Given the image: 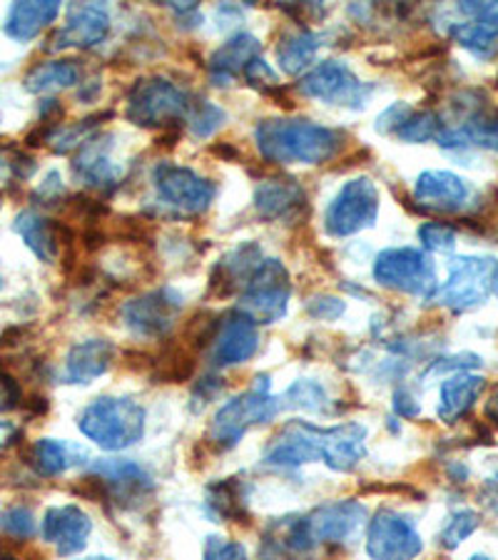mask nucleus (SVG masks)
Returning <instances> with one entry per match:
<instances>
[{
  "label": "nucleus",
  "instance_id": "6e6552de",
  "mask_svg": "<svg viewBox=\"0 0 498 560\" xmlns=\"http://www.w3.org/2000/svg\"><path fill=\"white\" fill-rule=\"evenodd\" d=\"M289 296H292V284H289L287 267L279 259H265L242 289L234 312L247 316L257 327L275 324L287 314Z\"/></svg>",
  "mask_w": 498,
  "mask_h": 560
},
{
  "label": "nucleus",
  "instance_id": "c03bdc74",
  "mask_svg": "<svg viewBox=\"0 0 498 560\" xmlns=\"http://www.w3.org/2000/svg\"><path fill=\"white\" fill-rule=\"evenodd\" d=\"M244 80H247L252 88H259L262 93L271 95L277 90V75H275V70L267 66L265 58L252 60V66L244 70Z\"/></svg>",
  "mask_w": 498,
  "mask_h": 560
},
{
  "label": "nucleus",
  "instance_id": "ea45409f",
  "mask_svg": "<svg viewBox=\"0 0 498 560\" xmlns=\"http://www.w3.org/2000/svg\"><path fill=\"white\" fill-rule=\"evenodd\" d=\"M421 245L429 252H451L456 247V230L451 224L443 222H427L419 228Z\"/></svg>",
  "mask_w": 498,
  "mask_h": 560
},
{
  "label": "nucleus",
  "instance_id": "f03ea898",
  "mask_svg": "<svg viewBox=\"0 0 498 560\" xmlns=\"http://www.w3.org/2000/svg\"><path fill=\"white\" fill-rule=\"evenodd\" d=\"M148 427V411L132 396H97L78 417V429L103 451H125L138 444Z\"/></svg>",
  "mask_w": 498,
  "mask_h": 560
},
{
  "label": "nucleus",
  "instance_id": "49530a36",
  "mask_svg": "<svg viewBox=\"0 0 498 560\" xmlns=\"http://www.w3.org/2000/svg\"><path fill=\"white\" fill-rule=\"evenodd\" d=\"M392 409L396 417L404 421H414L421 417V404L416 401V396L409 392V388H396L392 396Z\"/></svg>",
  "mask_w": 498,
  "mask_h": 560
},
{
  "label": "nucleus",
  "instance_id": "a19ab883",
  "mask_svg": "<svg viewBox=\"0 0 498 560\" xmlns=\"http://www.w3.org/2000/svg\"><path fill=\"white\" fill-rule=\"evenodd\" d=\"M202 560H250L247 548L224 536H210L205 540Z\"/></svg>",
  "mask_w": 498,
  "mask_h": 560
},
{
  "label": "nucleus",
  "instance_id": "0eeeda50",
  "mask_svg": "<svg viewBox=\"0 0 498 560\" xmlns=\"http://www.w3.org/2000/svg\"><path fill=\"white\" fill-rule=\"evenodd\" d=\"M371 272H374L377 284L394 289L398 294L433 300L439 289L437 269H433L431 259L414 247H392L379 252Z\"/></svg>",
  "mask_w": 498,
  "mask_h": 560
},
{
  "label": "nucleus",
  "instance_id": "e433bc0d",
  "mask_svg": "<svg viewBox=\"0 0 498 560\" xmlns=\"http://www.w3.org/2000/svg\"><path fill=\"white\" fill-rule=\"evenodd\" d=\"M478 526H482V516H478L476 511H471V509L454 511L441 528V536H439L441 546L447 550L459 548L466 538L474 536Z\"/></svg>",
  "mask_w": 498,
  "mask_h": 560
},
{
  "label": "nucleus",
  "instance_id": "393cba45",
  "mask_svg": "<svg viewBox=\"0 0 498 560\" xmlns=\"http://www.w3.org/2000/svg\"><path fill=\"white\" fill-rule=\"evenodd\" d=\"M367 427L357 421L327 427L324 439V464L337 474H351L367 456Z\"/></svg>",
  "mask_w": 498,
  "mask_h": 560
},
{
  "label": "nucleus",
  "instance_id": "bb28decb",
  "mask_svg": "<svg viewBox=\"0 0 498 560\" xmlns=\"http://www.w3.org/2000/svg\"><path fill=\"white\" fill-rule=\"evenodd\" d=\"M13 230L21 234V240L25 242L35 257L43 261H56L60 255V245L66 240V230L62 224L48 220V217L38 214L35 210H25L15 217Z\"/></svg>",
  "mask_w": 498,
  "mask_h": 560
},
{
  "label": "nucleus",
  "instance_id": "8fccbe9b",
  "mask_svg": "<svg viewBox=\"0 0 498 560\" xmlns=\"http://www.w3.org/2000/svg\"><path fill=\"white\" fill-rule=\"evenodd\" d=\"M0 560H18L13 553H8L5 548H0Z\"/></svg>",
  "mask_w": 498,
  "mask_h": 560
},
{
  "label": "nucleus",
  "instance_id": "f704fd0d",
  "mask_svg": "<svg viewBox=\"0 0 498 560\" xmlns=\"http://www.w3.org/2000/svg\"><path fill=\"white\" fill-rule=\"evenodd\" d=\"M185 122H187L189 135H193L195 140H207L212 138L217 130L224 128V122H228V113L210 101H197V103H189Z\"/></svg>",
  "mask_w": 498,
  "mask_h": 560
},
{
  "label": "nucleus",
  "instance_id": "f3484780",
  "mask_svg": "<svg viewBox=\"0 0 498 560\" xmlns=\"http://www.w3.org/2000/svg\"><path fill=\"white\" fill-rule=\"evenodd\" d=\"M90 533H93V521L88 513L76 503L53 505L45 511L40 521V536L45 544L58 550V556L68 558L85 550Z\"/></svg>",
  "mask_w": 498,
  "mask_h": 560
},
{
  "label": "nucleus",
  "instance_id": "ddd939ff",
  "mask_svg": "<svg viewBox=\"0 0 498 560\" xmlns=\"http://www.w3.org/2000/svg\"><path fill=\"white\" fill-rule=\"evenodd\" d=\"M185 310V296L175 287H160L152 292L135 296L120 306L123 324L135 337L160 339L175 327L179 312Z\"/></svg>",
  "mask_w": 498,
  "mask_h": 560
},
{
  "label": "nucleus",
  "instance_id": "6ab92c4d",
  "mask_svg": "<svg viewBox=\"0 0 498 560\" xmlns=\"http://www.w3.org/2000/svg\"><path fill=\"white\" fill-rule=\"evenodd\" d=\"M113 135H93L80 144L76 155H72V175L78 183H83L90 189L100 192H111L120 185V167L111 160Z\"/></svg>",
  "mask_w": 498,
  "mask_h": 560
},
{
  "label": "nucleus",
  "instance_id": "b1692460",
  "mask_svg": "<svg viewBox=\"0 0 498 560\" xmlns=\"http://www.w3.org/2000/svg\"><path fill=\"white\" fill-rule=\"evenodd\" d=\"M115 361V345L107 339H85L70 347L66 357V372L62 378L72 386L93 384L95 378L111 372Z\"/></svg>",
  "mask_w": 498,
  "mask_h": 560
},
{
  "label": "nucleus",
  "instance_id": "aec40b11",
  "mask_svg": "<svg viewBox=\"0 0 498 560\" xmlns=\"http://www.w3.org/2000/svg\"><path fill=\"white\" fill-rule=\"evenodd\" d=\"M255 210L269 222L299 220L306 210L304 187L292 177L262 179L255 189Z\"/></svg>",
  "mask_w": 498,
  "mask_h": 560
},
{
  "label": "nucleus",
  "instance_id": "6e6d98bb",
  "mask_svg": "<svg viewBox=\"0 0 498 560\" xmlns=\"http://www.w3.org/2000/svg\"><path fill=\"white\" fill-rule=\"evenodd\" d=\"M496 289H498V284H496Z\"/></svg>",
  "mask_w": 498,
  "mask_h": 560
},
{
  "label": "nucleus",
  "instance_id": "cd10ccee",
  "mask_svg": "<svg viewBox=\"0 0 498 560\" xmlns=\"http://www.w3.org/2000/svg\"><path fill=\"white\" fill-rule=\"evenodd\" d=\"M60 15L58 0H28V3H13L5 15L3 31L15 43H28L56 23Z\"/></svg>",
  "mask_w": 498,
  "mask_h": 560
},
{
  "label": "nucleus",
  "instance_id": "9d476101",
  "mask_svg": "<svg viewBox=\"0 0 498 560\" xmlns=\"http://www.w3.org/2000/svg\"><path fill=\"white\" fill-rule=\"evenodd\" d=\"M152 183H155L160 202L185 217L205 214L217 195L215 183L197 175L193 167L175 165V162H160L152 170Z\"/></svg>",
  "mask_w": 498,
  "mask_h": 560
},
{
  "label": "nucleus",
  "instance_id": "58836bf2",
  "mask_svg": "<svg viewBox=\"0 0 498 560\" xmlns=\"http://www.w3.org/2000/svg\"><path fill=\"white\" fill-rule=\"evenodd\" d=\"M0 530L15 540H28L38 530V523H35L28 505H11V509L0 513Z\"/></svg>",
  "mask_w": 498,
  "mask_h": 560
},
{
  "label": "nucleus",
  "instance_id": "7ed1b4c3",
  "mask_svg": "<svg viewBox=\"0 0 498 560\" xmlns=\"http://www.w3.org/2000/svg\"><path fill=\"white\" fill-rule=\"evenodd\" d=\"M269 388V376H257L252 388L224 401L212 417L210 433H207L210 444L220 451H230L240 444L244 433L275 421L282 411V401L275 399Z\"/></svg>",
  "mask_w": 498,
  "mask_h": 560
},
{
  "label": "nucleus",
  "instance_id": "79ce46f5",
  "mask_svg": "<svg viewBox=\"0 0 498 560\" xmlns=\"http://www.w3.org/2000/svg\"><path fill=\"white\" fill-rule=\"evenodd\" d=\"M344 312H347V302L339 300V296H332V294L312 296V300L306 302V314H310L316 322H334V319H339Z\"/></svg>",
  "mask_w": 498,
  "mask_h": 560
},
{
  "label": "nucleus",
  "instance_id": "4c0bfd02",
  "mask_svg": "<svg viewBox=\"0 0 498 560\" xmlns=\"http://www.w3.org/2000/svg\"><path fill=\"white\" fill-rule=\"evenodd\" d=\"M35 173V160L25 155L13 144H3L0 148V183L8 185L13 179H28Z\"/></svg>",
  "mask_w": 498,
  "mask_h": 560
},
{
  "label": "nucleus",
  "instance_id": "2f4dec72",
  "mask_svg": "<svg viewBox=\"0 0 498 560\" xmlns=\"http://www.w3.org/2000/svg\"><path fill=\"white\" fill-rule=\"evenodd\" d=\"M83 70L76 60H43L33 66L23 78V88L33 95H48L80 83Z\"/></svg>",
  "mask_w": 498,
  "mask_h": 560
},
{
  "label": "nucleus",
  "instance_id": "473e14b6",
  "mask_svg": "<svg viewBox=\"0 0 498 560\" xmlns=\"http://www.w3.org/2000/svg\"><path fill=\"white\" fill-rule=\"evenodd\" d=\"M449 35L461 48L474 52L478 58H491L498 50V25L482 18H464L449 28Z\"/></svg>",
  "mask_w": 498,
  "mask_h": 560
},
{
  "label": "nucleus",
  "instance_id": "603ef678",
  "mask_svg": "<svg viewBox=\"0 0 498 560\" xmlns=\"http://www.w3.org/2000/svg\"><path fill=\"white\" fill-rule=\"evenodd\" d=\"M468 560H491V558H486V556H471Z\"/></svg>",
  "mask_w": 498,
  "mask_h": 560
},
{
  "label": "nucleus",
  "instance_id": "de8ad7c7",
  "mask_svg": "<svg viewBox=\"0 0 498 560\" xmlns=\"http://www.w3.org/2000/svg\"><path fill=\"white\" fill-rule=\"evenodd\" d=\"M62 195H66V183H62L60 173L53 170V173L45 175V179L40 183V187L35 189L33 197L35 200H40L38 205H56Z\"/></svg>",
  "mask_w": 498,
  "mask_h": 560
},
{
  "label": "nucleus",
  "instance_id": "5701e85b",
  "mask_svg": "<svg viewBox=\"0 0 498 560\" xmlns=\"http://www.w3.org/2000/svg\"><path fill=\"white\" fill-rule=\"evenodd\" d=\"M262 58V43L250 33H234L232 38L224 40L217 48L210 62H207V72L215 85H232L234 78L244 75V70L252 66V60Z\"/></svg>",
  "mask_w": 498,
  "mask_h": 560
},
{
  "label": "nucleus",
  "instance_id": "9b49d317",
  "mask_svg": "<svg viewBox=\"0 0 498 560\" xmlns=\"http://www.w3.org/2000/svg\"><path fill=\"white\" fill-rule=\"evenodd\" d=\"M364 548L371 560H416L424 550V538L409 516L379 509L367 523Z\"/></svg>",
  "mask_w": 498,
  "mask_h": 560
},
{
  "label": "nucleus",
  "instance_id": "09e8293b",
  "mask_svg": "<svg viewBox=\"0 0 498 560\" xmlns=\"http://www.w3.org/2000/svg\"><path fill=\"white\" fill-rule=\"evenodd\" d=\"M486 419L498 427V392L486 401Z\"/></svg>",
  "mask_w": 498,
  "mask_h": 560
},
{
  "label": "nucleus",
  "instance_id": "3c124183",
  "mask_svg": "<svg viewBox=\"0 0 498 560\" xmlns=\"http://www.w3.org/2000/svg\"><path fill=\"white\" fill-rule=\"evenodd\" d=\"M80 560H113V558H107V556H93V558H80Z\"/></svg>",
  "mask_w": 498,
  "mask_h": 560
},
{
  "label": "nucleus",
  "instance_id": "39448f33",
  "mask_svg": "<svg viewBox=\"0 0 498 560\" xmlns=\"http://www.w3.org/2000/svg\"><path fill=\"white\" fill-rule=\"evenodd\" d=\"M155 491V481L138 460L130 458H103L90 466L83 478V493L90 499L113 501L120 509H135Z\"/></svg>",
  "mask_w": 498,
  "mask_h": 560
},
{
  "label": "nucleus",
  "instance_id": "2eb2a0df",
  "mask_svg": "<svg viewBox=\"0 0 498 560\" xmlns=\"http://www.w3.org/2000/svg\"><path fill=\"white\" fill-rule=\"evenodd\" d=\"M367 521V509L364 503L355 499L347 501H329L316 505L312 513H306V526H310L316 546H341L357 536V533L364 528Z\"/></svg>",
  "mask_w": 498,
  "mask_h": 560
},
{
  "label": "nucleus",
  "instance_id": "7c9ffc66",
  "mask_svg": "<svg viewBox=\"0 0 498 560\" xmlns=\"http://www.w3.org/2000/svg\"><path fill=\"white\" fill-rule=\"evenodd\" d=\"M324 45V35L299 28L292 33H285L282 40L277 45V62L285 75H299L312 66L316 52Z\"/></svg>",
  "mask_w": 498,
  "mask_h": 560
},
{
  "label": "nucleus",
  "instance_id": "f8f14e48",
  "mask_svg": "<svg viewBox=\"0 0 498 560\" xmlns=\"http://www.w3.org/2000/svg\"><path fill=\"white\" fill-rule=\"evenodd\" d=\"M299 93L327 105L361 110L369 103L371 85L361 83L355 72H351V68L344 66V62L324 60L299 80Z\"/></svg>",
  "mask_w": 498,
  "mask_h": 560
},
{
  "label": "nucleus",
  "instance_id": "423d86ee",
  "mask_svg": "<svg viewBox=\"0 0 498 560\" xmlns=\"http://www.w3.org/2000/svg\"><path fill=\"white\" fill-rule=\"evenodd\" d=\"M498 284V261L494 257H456L449 265L447 282L439 284L433 302L451 312H471L482 306Z\"/></svg>",
  "mask_w": 498,
  "mask_h": 560
},
{
  "label": "nucleus",
  "instance_id": "412c9836",
  "mask_svg": "<svg viewBox=\"0 0 498 560\" xmlns=\"http://www.w3.org/2000/svg\"><path fill=\"white\" fill-rule=\"evenodd\" d=\"M471 189L464 177L449 170H427L416 177L414 200L431 212H456L466 205Z\"/></svg>",
  "mask_w": 498,
  "mask_h": 560
},
{
  "label": "nucleus",
  "instance_id": "4be33fe9",
  "mask_svg": "<svg viewBox=\"0 0 498 560\" xmlns=\"http://www.w3.org/2000/svg\"><path fill=\"white\" fill-rule=\"evenodd\" d=\"M262 261H265V252L259 249L257 242H242V245L230 249L212 269L210 294L230 296L234 292H242Z\"/></svg>",
  "mask_w": 498,
  "mask_h": 560
},
{
  "label": "nucleus",
  "instance_id": "f257e3e1",
  "mask_svg": "<svg viewBox=\"0 0 498 560\" xmlns=\"http://www.w3.org/2000/svg\"><path fill=\"white\" fill-rule=\"evenodd\" d=\"M341 130L299 120V117H267L255 128L259 155L271 165H324L344 148Z\"/></svg>",
  "mask_w": 498,
  "mask_h": 560
},
{
  "label": "nucleus",
  "instance_id": "864d4df0",
  "mask_svg": "<svg viewBox=\"0 0 498 560\" xmlns=\"http://www.w3.org/2000/svg\"><path fill=\"white\" fill-rule=\"evenodd\" d=\"M0 289H3V279H0Z\"/></svg>",
  "mask_w": 498,
  "mask_h": 560
},
{
  "label": "nucleus",
  "instance_id": "1a4fd4ad",
  "mask_svg": "<svg viewBox=\"0 0 498 560\" xmlns=\"http://www.w3.org/2000/svg\"><path fill=\"white\" fill-rule=\"evenodd\" d=\"M379 217V189L369 177H355L337 192L324 212V230L329 237H351L361 230L374 228Z\"/></svg>",
  "mask_w": 498,
  "mask_h": 560
},
{
  "label": "nucleus",
  "instance_id": "c756f323",
  "mask_svg": "<svg viewBox=\"0 0 498 560\" xmlns=\"http://www.w3.org/2000/svg\"><path fill=\"white\" fill-rule=\"evenodd\" d=\"M205 505L207 513L215 521H230V523H247V491L240 478H222L207 486L205 491Z\"/></svg>",
  "mask_w": 498,
  "mask_h": 560
},
{
  "label": "nucleus",
  "instance_id": "c85d7f7f",
  "mask_svg": "<svg viewBox=\"0 0 498 560\" xmlns=\"http://www.w3.org/2000/svg\"><path fill=\"white\" fill-rule=\"evenodd\" d=\"M88 464V451H83L70 441L58 439H38L31 448L33 471L43 478H56L70 471L72 466Z\"/></svg>",
  "mask_w": 498,
  "mask_h": 560
},
{
  "label": "nucleus",
  "instance_id": "20e7f679",
  "mask_svg": "<svg viewBox=\"0 0 498 560\" xmlns=\"http://www.w3.org/2000/svg\"><path fill=\"white\" fill-rule=\"evenodd\" d=\"M189 97L185 90L170 83L162 75L140 78L132 83L125 97V117L138 128L158 130V128H177L187 117Z\"/></svg>",
  "mask_w": 498,
  "mask_h": 560
},
{
  "label": "nucleus",
  "instance_id": "a18cd8bd",
  "mask_svg": "<svg viewBox=\"0 0 498 560\" xmlns=\"http://www.w3.org/2000/svg\"><path fill=\"white\" fill-rule=\"evenodd\" d=\"M23 406V388L18 378L8 372H0V413L21 409Z\"/></svg>",
  "mask_w": 498,
  "mask_h": 560
},
{
  "label": "nucleus",
  "instance_id": "37998d69",
  "mask_svg": "<svg viewBox=\"0 0 498 560\" xmlns=\"http://www.w3.org/2000/svg\"><path fill=\"white\" fill-rule=\"evenodd\" d=\"M414 110H412V105L409 103H394V105H389L386 110L377 117V132L379 135H396L398 132V128H402V125L409 120V115H412Z\"/></svg>",
  "mask_w": 498,
  "mask_h": 560
},
{
  "label": "nucleus",
  "instance_id": "c9c22d12",
  "mask_svg": "<svg viewBox=\"0 0 498 560\" xmlns=\"http://www.w3.org/2000/svg\"><path fill=\"white\" fill-rule=\"evenodd\" d=\"M447 125L441 122V117L433 110H419L412 113L409 120H406L402 128H398L396 138L402 142L409 144H419V142H429V140H439V135L443 132Z\"/></svg>",
  "mask_w": 498,
  "mask_h": 560
},
{
  "label": "nucleus",
  "instance_id": "a878e982",
  "mask_svg": "<svg viewBox=\"0 0 498 560\" xmlns=\"http://www.w3.org/2000/svg\"><path fill=\"white\" fill-rule=\"evenodd\" d=\"M486 378L471 372H459L443 378L439 388L437 413L443 423H456L474 409L478 396L484 394Z\"/></svg>",
  "mask_w": 498,
  "mask_h": 560
},
{
  "label": "nucleus",
  "instance_id": "5fc2aeb1",
  "mask_svg": "<svg viewBox=\"0 0 498 560\" xmlns=\"http://www.w3.org/2000/svg\"><path fill=\"white\" fill-rule=\"evenodd\" d=\"M0 207H3V200H0Z\"/></svg>",
  "mask_w": 498,
  "mask_h": 560
},
{
  "label": "nucleus",
  "instance_id": "dca6fc26",
  "mask_svg": "<svg viewBox=\"0 0 498 560\" xmlns=\"http://www.w3.org/2000/svg\"><path fill=\"white\" fill-rule=\"evenodd\" d=\"M111 33V13L100 3H76L66 11V23L53 35L50 50H88L103 43Z\"/></svg>",
  "mask_w": 498,
  "mask_h": 560
},
{
  "label": "nucleus",
  "instance_id": "4468645a",
  "mask_svg": "<svg viewBox=\"0 0 498 560\" xmlns=\"http://www.w3.org/2000/svg\"><path fill=\"white\" fill-rule=\"evenodd\" d=\"M324 439H327V429L294 419L279 429L262 460L271 468H285V471L314 464L324 458Z\"/></svg>",
  "mask_w": 498,
  "mask_h": 560
},
{
  "label": "nucleus",
  "instance_id": "a211bd4d",
  "mask_svg": "<svg viewBox=\"0 0 498 560\" xmlns=\"http://www.w3.org/2000/svg\"><path fill=\"white\" fill-rule=\"evenodd\" d=\"M259 351V327L247 316L234 312L228 319L220 322L212 345H210V364L215 369H230L247 364Z\"/></svg>",
  "mask_w": 498,
  "mask_h": 560
},
{
  "label": "nucleus",
  "instance_id": "72a5a7b5",
  "mask_svg": "<svg viewBox=\"0 0 498 560\" xmlns=\"http://www.w3.org/2000/svg\"><path fill=\"white\" fill-rule=\"evenodd\" d=\"M282 409H294L304 413H329L332 399L320 382L314 378H297L282 394Z\"/></svg>",
  "mask_w": 498,
  "mask_h": 560
}]
</instances>
